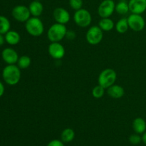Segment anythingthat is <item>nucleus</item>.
Returning <instances> with one entry per match:
<instances>
[{
	"instance_id": "f257e3e1",
	"label": "nucleus",
	"mask_w": 146,
	"mask_h": 146,
	"mask_svg": "<svg viewBox=\"0 0 146 146\" xmlns=\"http://www.w3.org/2000/svg\"><path fill=\"white\" fill-rule=\"evenodd\" d=\"M21 69L15 64L7 65L2 71V77L6 84L9 86H15L21 79Z\"/></svg>"
},
{
	"instance_id": "f03ea898",
	"label": "nucleus",
	"mask_w": 146,
	"mask_h": 146,
	"mask_svg": "<svg viewBox=\"0 0 146 146\" xmlns=\"http://www.w3.org/2000/svg\"><path fill=\"white\" fill-rule=\"evenodd\" d=\"M66 27L65 24L56 23L51 26L47 31V37L51 42H60L67 34Z\"/></svg>"
},
{
	"instance_id": "7ed1b4c3",
	"label": "nucleus",
	"mask_w": 146,
	"mask_h": 146,
	"mask_svg": "<svg viewBox=\"0 0 146 146\" xmlns=\"http://www.w3.org/2000/svg\"><path fill=\"white\" fill-rule=\"evenodd\" d=\"M25 28L29 34L32 36H40L44 34V26L38 17H30L25 22Z\"/></svg>"
},
{
	"instance_id": "20e7f679",
	"label": "nucleus",
	"mask_w": 146,
	"mask_h": 146,
	"mask_svg": "<svg viewBox=\"0 0 146 146\" xmlns=\"http://www.w3.org/2000/svg\"><path fill=\"white\" fill-rule=\"evenodd\" d=\"M117 78V74L112 68H106L98 76V84L105 89L115 84Z\"/></svg>"
},
{
	"instance_id": "39448f33",
	"label": "nucleus",
	"mask_w": 146,
	"mask_h": 146,
	"mask_svg": "<svg viewBox=\"0 0 146 146\" xmlns=\"http://www.w3.org/2000/svg\"><path fill=\"white\" fill-rule=\"evenodd\" d=\"M74 20L76 24L81 28L88 27L91 25L92 17L89 11L85 9H81L76 11L74 15Z\"/></svg>"
},
{
	"instance_id": "423d86ee",
	"label": "nucleus",
	"mask_w": 146,
	"mask_h": 146,
	"mask_svg": "<svg viewBox=\"0 0 146 146\" xmlns=\"http://www.w3.org/2000/svg\"><path fill=\"white\" fill-rule=\"evenodd\" d=\"M104 38V31L98 26L90 27L86 34L87 42L91 45H97L100 44Z\"/></svg>"
},
{
	"instance_id": "0eeeda50",
	"label": "nucleus",
	"mask_w": 146,
	"mask_h": 146,
	"mask_svg": "<svg viewBox=\"0 0 146 146\" xmlns=\"http://www.w3.org/2000/svg\"><path fill=\"white\" fill-rule=\"evenodd\" d=\"M11 14L14 19L19 22H26L31 16L29 7L24 5H17L14 7Z\"/></svg>"
},
{
	"instance_id": "6e6552de",
	"label": "nucleus",
	"mask_w": 146,
	"mask_h": 146,
	"mask_svg": "<svg viewBox=\"0 0 146 146\" xmlns=\"http://www.w3.org/2000/svg\"><path fill=\"white\" fill-rule=\"evenodd\" d=\"M115 4L113 0H104L98 8V14L101 18H108L115 11Z\"/></svg>"
},
{
	"instance_id": "1a4fd4ad",
	"label": "nucleus",
	"mask_w": 146,
	"mask_h": 146,
	"mask_svg": "<svg viewBox=\"0 0 146 146\" xmlns=\"http://www.w3.org/2000/svg\"><path fill=\"white\" fill-rule=\"evenodd\" d=\"M129 28L134 31H141L145 28V21L141 14H131L128 17Z\"/></svg>"
},
{
	"instance_id": "9d476101",
	"label": "nucleus",
	"mask_w": 146,
	"mask_h": 146,
	"mask_svg": "<svg viewBox=\"0 0 146 146\" xmlns=\"http://www.w3.org/2000/svg\"><path fill=\"white\" fill-rule=\"evenodd\" d=\"M48 52L53 58L56 60L61 59L65 56V48L59 42H51L48 46Z\"/></svg>"
},
{
	"instance_id": "9b49d317",
	"label": "nucleus",
	"mask_w": 146,
	"mask_h": 146,
	"mask_svg": "<svg viewBox=\"0 0 146 146\" xmlns=\"http://www.w3.org/2000/svg\"><path fill=\"white\" fill-rule=\"evenodd\" d=\"M53 17L56 23L66 24L70 21L71 16L69 12L66 9L62 7H57L53 12Z\"/></svg>"
},
{
	"instance_id": "f8f14e48",
	"label": "nucleus",
	"mask_w": 146,
	"mask_h": 146,
	"mask_svg": "<svg viewBox=\"0 0 146 146\" xmlns=\"http://www.w3.org/2000/svg\"><path fill=\"white\" fill-rule=\"evenodd\" d=\"M2 59L8 65L17 64L19 59V55L17 51L12 48H6L1 52Z\"/></svg>"
},
{
	"instance_id": "ddd939ff",
	"label": "nucleus",
	"mask_w": 146,
	"mask_h": 146,
	"mask_svg": "<svg viewBox=\"0 0 146 146\" xmlns=\"http://www.w3.org/2000/svg\"><path fill=\"white\" fill-rule=\"evenodd\" d=\"M128 5L132 14H142L146 11V0H130Z\"/></svg>"
},
{
	"instance_id": "4468645a",
	"label": "nucleus",
	"mask_w": 146,
	"mask_h": 146,
	"mask_svg": "<svg viewBox=\"0 0 146 146\" xmlns=\"http://www.w3.org/2000/svg\"><path fill=\"white\" fill-rule=\"evenodd\" d=\"M107 93L111 98L118 99L123 96L125 94V90L121 86L113 84L107 88Z\"/></svg>"
},
{
	"instance_id": "2eb2a0df",
	"label": "nucleus",
	"mask_w": 146,
	"mask_h": 146,
	"mask_svg": "<svg viewBox=\"0 0 146 146\" xmlns=\"http://www.w3.org/2000/svg\"><path fill=\"white\" fill-rule=\"evenodd\" d=\"M29 9L30 13L32 17H38L39 16L41 15L44 11V6L41 4L40 1H35L34 0L30 3L29 6Z\"/></svg>"
},
{
	"instance_id": "dca6fc26",
	"label": "nucleus",
	"mask_w": 146,
	"mask_h": 146,
	"mask_svg": "<svg viewBox=\"0 0 146 146\" xmlns=\"http://www.w3.org/2000/svg\"><path fill=\"white\" fill-rule=\"evenodd\" d=\"M133 129L135 133L143 134L146 131V122L142 118H135L132 123Z\"/></svg>"
},
{
	"instance_id": "f3484780",
	"label": "nucleus",
	"mask_w": 146,
	"mask_h": 146,
	"mask_svg": "<svg viewBox=\"0 0 146 146\" xmlns=\"http://www.w3.org/2000/svg\"><path fill=\"white\" fill-rule=\"evenodd\" d=\"M5 40L6 42L10 45H17L19 43L21 36L17 31L9 30L7 34H5Z\"/></svg>"
},
{
	"instance_id": "a211bd4d",
	"label": "nucleus",
	"mask_w": 146,
	"mask_h": 146,
	"mask_svg": "<svg viewBox=\"0 0 146 146\" xmlns=\"http://www.w3.org/2000/svg\"><path fill=\"white\" fill-rule=\"evenodd\" d=\"M113 21L110 17L108 18H102L99 21L98 27L104 31H110L114 28Z\"/></svg>"
},
{
	"instance_id": "6ab92c4d",
	"label": "nucleus",
	"mask_w": 146,
	"mask_h": 146,
	"mask_svg": "<svg viewBox=\"0 0 146 146\" xmlns=\"http://www.w3.org/2000/svg\"><path fill=\"white\" fill-rule=\"evenodd\" d=\"M115 30L119 34H125L129 29L128 25V19L127 18H121L117 21L115 24Z\"/></svg>"
},
{
	"instance_id": "aec40b11",
	"label": "nucleus",
	"mask_w": 146,
	"mask_h": 146,
	"mask_svg": "<svg viewBox=\"0 0 146 146\" xmlns=\"http://www.w3.org/2000/svg\"><path fill=\"white\" fill-rule=\"evenodd\" d=\"M75 138V132L72 128H67L62 131L61 135V141L64 143H70Z\"/></svg>"
},
{
	"instance_id": "412c9836",
	"label": "nucleus",
	"mask_w": 146,
	"mask_h": 146,
	"mask_svg": "<svg viewBox=\"0 0 146 146\" xmlns=\"http://www.w3.org/2000/svg\"><path fill=\"white\" fill-rule=\"evenodd\" d=\"M115 11L121 15H125L130 11L128 2L125 1H121L115 4Z\"/></svg>"
},
{
	"instance_id": "4be33fe9",
	"label": "nucleus",
	"mask_w": 146,
	"mask_h": 146,
	"mask_svg": "<svg viewBox=\"0 0 146 146\" xmlns=\"http://www.w3.org/2000/svg\"><path fill=\"white\" fill-rule=\"evenodd\" d=\"M11 24L8 19L4 16L0 15V34H5L10 30Z\"/></svg>"
},
{
	"instance_id": "5701e85b",
	"label": "nucleus",
	"mask_w": 146,
	"mask_h": 146,
	"mask_svg": "<svg viewBox=\"0 0 146 146\" xmlns=\"http://www.w3.org/2000/svg\"><path fill=\"white\" fill-rule=\"evenodd\" d=\"M17 64L20 69H27L30 66L31 64V58L28 56L24 55L19 58Z\"/></svg>"
},
{
	"instance_id": "b1692460",
	"label": "nucleus",
	"mask_w": 146,
	"mask_h": 146,
	"mask_svg": "<svg viewBox=\"0 0 146 146\" xmlns=\"http://www.w3.org/2000/svg\"><path fill=\"white\" fill-rule=\"evenodd\" d=\"M105 94V88L100 86L99 84L96 86L92 90V95L95 98H102Z\"/></svg>"
},
{
	"instance_id": "393cba45",
	"label": "nucleus",
	"mask_w": 146,
	"mask_h": 146,
	"mask_svg": "<svg viewBox=\"0 0 146 146\" xmlns=\"http://www.w3.org/2000/svg\"><path fill=\"white\" fill-rule=\"evenodd\" d=\"M69 5L72 9L77 11L83 7V0H69Z\"/></svg>"
},
{
	"instance_id": "a878e982",
	"label": "nucleus",
	"mask_w": 146,
	"mask_h": 146,
	"mask_svg": "<svg viewBox=\"0 0 146 146\" xmlns=\"http://www.w3.org/2000/svg\"><path fill=\"white\" fill-rule=\"evenodd\" d=\"M129 142L131 143L132 145H138V144H140L142 142V137L140 135V134H132V135L129 137Z\"/></svg>"
},
{
	"instance_id": "bb28decb",
	"label": "nucleus",
	"mask_w": 146,
	"mask_h": 146,
	"mask_svg": "<svg viewBox=\"0 0 146 146\" xmlns=\"http://www.w3.org/2000/svg\"><path fill=\"white\" fill-rule=\"evenodd\" d=\"M47 146H64V142L60 140H52L48 143Z\"/></svg>"
},
{
	"instance_id": "cd10ccee",
	"label": "nucleus",
	"mask_w": 146,
	"mask_h": 146,
	"mask_svg": "<svg viewBox=\"0 0 146 146\" xmlns=\"http://www.w3.org/2000/svg\"><path fill=\"white\" fill-rule=\"evenodd\" d=\"M66 36L68 38H69V39H74L76 37L75 32L73 31H67V34Z\"/></svg>"
},
{
	"instance_id": "c85d7f7f",
	"label": "nucleus",
	"mask_w": 146,
	"mask_h": 146,
	"mask_svg": "<svg viewBox=\"0 0 146 146\" xmlns=\"http://www.w3.org/2000/svg\"><path fill=\"white\" fill-rule=\"evenodd\" d=\"M4 94V86L2 83L0 81V97L2 96Z\"/></svg>"
},
{
	"instance_id": "c756f323",
	"label": "nucleus",
	"mask_w": 146,
	"mask_h": 146,
	"mask_svg": "<svg viewBox=\"0 0 146 146\" xmlns=\"http://www.w3.org/2000/svg\"><path fill=\"white\" fill-rule=\"evenodd\" d=\"M4 34H0V46H2L3 44H4V42L6 41L5 40V36H4Z\"/></svg>"
},
{
	"instance_id": "7c9ffc66",
	"label": "nucleus",
	"mask_w": 146,
	"mask_h": 146,
	"mask_svg": "<svg viewBox=\"0 0 146 146\" xmlns=\"http://www.w3.org/2000/svg\"><path fill=\"white\" fill-rule=\"evenodd\" d=\"M142 141L143 142V143L146 145V131L142 135Z\"/></svg>"
},
{
	"instance_id": "2f4dec72",
	"label": "nucleus",
	"mask_w": 146,
	"mask_h": 146,
	"mask_svg": "<svg viewBox=\"0 0 146 146\" xmlns=\"http://www.w3.org/2000/svg\"><path fill=\"white\" fill-rule=\"evenodd\" d=\"M35 1H41V0H35Z\"/></svg>"
}]
</instances>
